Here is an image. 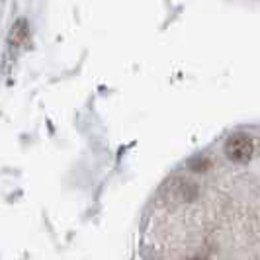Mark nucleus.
<instances>
[{
	"mask_svg": "<svg viewBox=\"0 0 260 260\" xmlns=\"http://www.w3.org/2000/svg\"><path fill=\"white\" fill-rule=\"evenodd\" d=\"M194 260H206V258H194Z\"/></svg>",
	"mask_w": 260,
	"mask_h": 260,
	"instance_id": "nucleus-2",
	"label": "nucleus"
},
{
	"mask_svg": "<svg viewBox=\"0 0 260 260\" xmlns=\"http://www.w3.org/2000/svg\"><path fill=\"white\" fill-rule=\"evenodd\" d=\"M252 151H254L252 139L245 133H235L225 143V153L235 162H247L252 156Z\"/></svg>",
	"mask_w": 260,
	"mask_h": 260,
	"instance_id": "nucleus-1",
	"label": "nucleus"
}]
</instances>
